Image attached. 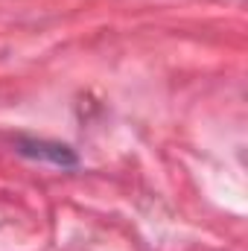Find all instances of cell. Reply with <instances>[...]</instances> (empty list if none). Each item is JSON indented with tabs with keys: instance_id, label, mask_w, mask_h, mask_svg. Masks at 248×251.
Returning a JSON list of instances; mask_svg holds the SVG:
<instances>
[{
	"instance_id": "cell-1",
	"label": "cell",
	"mask_w": 248,
	"mask_h": 251,
	"mask_svg": "<svg viewBox=\"0 0 248 251\" xmlns=\"http://www.w3.org/2000/svg\"><path fill=\"white\" fill-rule=\"evenodd\" d=\"M18 152L26 155V158H35V161H47V164H56V167H76L79 158L70 146L56 143V140H38V137H18Z\"/></svg>"
}]
</instances>
